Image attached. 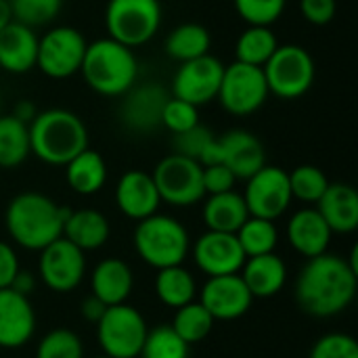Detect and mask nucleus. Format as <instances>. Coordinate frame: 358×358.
Here are the masks:
<instances>
[{"mask_svg": "<svg viewBox=\"0 0 358 358\" xmlns=\"http://www.w3.org/2000/svg\"><path fill=\"white\" fill-rule=\"evenodd\" d=\"M201 218H203V224L208 227V231L235 235L239 231V227L250 218V212L243 201V195L233 189L227 193L208 195V199L203 201Z\"/></svg>", "mask_w": 358, "mask_h": 358, "instance_id": "27", "label": "nucleus"}, {"mask_svg": "<svg viewBox=\"0 0 358 358\" xmlns=\"http://www.w3.org/2000/svg\"><path fill=\"white\" fill-rule=\"evenodd\" d=\"M331 237L334 233L323 216L317 212V208L298 210L287 222V241L306 260L325 254L329 250Z\"/></svg>", "mask_w": 358, "mask_h": 358, "instance_id": "21", "label": "nucleus"}, {"mask_svg": "<svg viewBox=\"0 0 358 358\" xmlns=\"http://www.w3.org/2000/svg\"><path fill=\"white\" fill-rule=\"evenodd\" d=\"M10 289H15L17 294H21V296H31V292L36 289V277L29 273V271H19L17 273V277L13 279V283H10Z\"/></svg>", "mask_w": 358, "mask_h": 358, "instance_id": "46", "label": "nucleus"}, {"mask_svg": "<svg viewBox=\"0 0 358 358\" xmlns=\"http://www.w3.org/2000/svg\"><path fill=\"white\" fill-rule=\"evenodd\" d=\"M197 124H199V107L170 94L162 111V126L168 128L172 134H180Z\"/></svg>", "mask_w": 358, "mask_h": 358, "instance_id": "41", "label": "nucleus"}, {"mask_svg": "<svg viewBox=\"0 0 358 358\" xmlns=\"http://www.w3.org/2000/svg\"><path fill=\"white\" fill-rule=\"evenodd\" d=\"M94 358H111V357H107V355H101V357H94Z\"/></svg>", "mask_w": 358, "mask_h": 358, "instance_id": "50", "label": "nucleus"}, {"mask_svg": "<svg viewBox=\"0 0 358 358\" xmlns=\"http://www.w3.org/2000/svg\"><path fill=\"white\" fill-rule=\"evenodd\" d=\"M80 73L96 94L122 96L138 80V61L134 48L107 36L86 44Z\"/></svg>", "mask_w": 358, "mask_h": 358, "instance_id": "4", "label": "nucleus"}, {"mask_svg": "<svg viewBox=\"0 0 358 358\" xmlns=\"http://www.w3.org/2000/svg\"><path fill=\"white\" fill-rule=\"evenodd\" d=\"M65 168V180L78 195H94L107 182V164L94 149H84Z\"/></svg>", "mask_w": 358, "mask_h": 358, "instance_id": "28", "label": "nucleus"}, {"mask_svg": "<svg viewBox=\"0 0 358 358\" xmlns=\"http://www.w3.org/2000/svg\"><path fill=\"white\" fill-rule=\"evenodd\" d=\"M132 243L138 258L155 271L185 264L191 252V239L185 224L159 212L136 222Z\"/></svg>", "mask_w": 358, "mask_h": 358, "instance_id": "5", "label": "nucleus"}, {"mask_svg": "<svg viewBox=\"0 0 358 358\" xmlns=\"http://www.w3.org/2000/svg\"><path fill=\"white\" fill-rule=\"evenodd\" d=\"M155 296L164 306L176 310L197 298L195 277L182 264L159 268L155 277Z\"/></svg>", "mask_w": 358, "mask_h": 358, "instance_id": "31", "label": "nucleus"}, {"mask_svg": "<svg viewBox=\"0 0 358 358\" xmlns=\"http://www.w3.org/2000/svg\"><path fill=\"white\" fill-rule=\"evenodd\" d=\"M338 10L336 0H300L302 17L313 25H327L334 21Z\"/></svg>", "mask_w": 358, "mask_h": 358, "instance_id": "44", "label": "nucleus"}, {"mask_svg": "<svg viewBox=\"0 0 358 358\" xmlns=\"http://www.w3.org/2000/svg\"><path fill=\"white\" fill-rule=\"evenodd\" d=\"M19 271H21V266H19L17 252L13 250L10 243L0 241V289L10 287V283Z\"/></svg>", "mask_w": 358, "mask_h": 358, "instance_id": "45", "label": "nucleus"}, {"mask_svg": "<svg viewBox=\"0 0 358 358\" xmlns=\"http://www.w3.org/2000/svg\"><path fill=\"white\" fill-rule=\"evenodd\" d=\"M191 346L172 329V325H159L147 331L138 358H189Z\"/></svg>", "mask_w": 358, "mask_h": 358, "instance_id": "36", "label": "nucleus"}, {"mask_svg": "<svg viewBox=\"0 0 358 358\" xmlns=\"http://www.w3.org/2000/svg\"><path fill=\"white\" fill-rule=\"evenodd\" d=\"M315 208L334 235H350L358 229V193L352 185L329 182Z\"/></svg>", "mask_w": 358, "mask_h": 358, "instance_id": "22", "label": "nucleus"}, {"mask_svg": "<svg viewBox=\"0 0 358 358\" xmlns=\"http://www.w3.org/2000/svg\"><path fill=\"white\" fill-rule=\"evenodd\" d=\"M86 44L88 42L80 29L57 25L38 38L36 67L52 80H67L80 73Z\"/></svg>", "mask_w": 358, "mask_h": 358, "instance_id": "10", "label": "nucleus"}, {"mask_svg": "<svg viewBox=\"0 0 358 358\" xmlns=\"http://www.w3.org/2000/svg\"><path fill=\"white\" fill-rule=\"evenodd\" d=\"M277 46L279 40L271 27L248 25V29L241 31V36L235 42V61L254 67H264V63L273 57Z\"/></svg>", "mask_w": 358, "mask_h": 358, "instance_id": "33", "label": "nucleus"}, {"mask_svg": "<svg viewBox=\"0 0 358 358\" xmlns=\"http://www.w3.org/2000/svg\"><path fill=\"white\" fill-rule=\"evenodd\" d=\"M174 153L197 162L201 168L222 164L220 138L214 136V132L201 124H197L191 130H185L180 134H174Z\"/></svg>", "mask_w": 358, "mask_h": 358, "instance_id": "30", "label": "nucleus"}, {"mask_svg": "<svg viewBox=\"0 0 358 358\" xmlns=\"http://www.w3.org/2000/svg\"><path fill=\"white\" fill-rule=\"evenodd\" d=\"M268 94L271 92L262 67L233 61L231 65L224 67L216 99L220 101L224 111L243 117L258 111L266 103Z\"/></svg>", "mask_w": 358, "mask_h": 358, "instance_id": "11", "label": "nucleus"}, {"mask_svg": "<svg viewBox=\"0 0 358 358\" xmlns=\"http://www.w3.org/2000/svg\"><path fill=\"white\" fill-rule=\"evenodd\" d=\"M31 155L29 128L15 115L0 113V168L10 170L21 166Z\"/></svg>", "mask_w": 358, "mask_h": 358, "instance_id": "32", "label": "nucleus"}, {"mask_svg": "<svg viewBox=\"0 0 358 358\" xmlns=\"http://www.w3.org/2000/svg\"><path fill=\"white\" fill-rule=\"evenodd\" d=\"M134 287L132 268L120 258L101 260L90 273V289L92 296L99 298L105 306L124 304Z\"/></svg>", "mask_w": 358, "mask_h": 358, "instance_id": "25", "label": "nucleus"}, {"mask_svg": "<svg viewBox=\"0 0 358 358\" xmlns=\"http://www.w3.org/2000/svg\"><path fill=\"white\" fill-rule=\"evenodd\" d=\"M268 92L294 101L304 96L315 82V59L300 44H279L273 57L262 67Z\"/></svg>", "mask_w": 358, "mask_h": 358, "instance_id": "6", "label": "nucleus"}, {"mask_svg": "<svg viewBox=\"0 0 358 358\" xmlns=\"http://www.w3.org/2000/svg\"><path fill=\"white\" fill-rule=\"evenodd\" d=\"M29 149L48 166H65L88 149V128L69 109H44L27 124Z\"/></svg>", "mask_w": 358, "mask_h": 358, "instance_id": "3", "label": "nucleus"}, {"mask_svg": "<svg viewBox=\"0 0 358 358\" xmlns=\"http://www.w3.org/2000/svg\"><path fill=\"white\" fill-rule=\"evenodd\" d=\"M329 187V178L327 174L313 166V164H302L298 168H294L289 172V189H292V197L302 201V203H317L321 199V195L325 193V189Z\"/></svg>", "mask_w": 358, "mask_h": 358, "instance_id": "37", "label": "nucleus"}, {"mask_svg": "<svg viewBox=\"0 0 358 358\" xmlns=\"http://www.w3.org/2000/svg\"><path fill=\"white\" fill-rule=\"evenodd\" d=\"M115 206L130 220H145L153 216L159 206V193L153 182V176L143 170H128L120 176L115 185Z\"/></svg>", "mask_w": 358, "mask_h": 358, "instance_id": "18", "label": "nucleus"}, {"mask_svg": "<svg viewBox=\"0 0 358 358\" xmlns=\"http://www.w3.org/2000/svg\"><path fill=\"white\" fill-rule=\"evenodd\" d=\"M357 289L358 275L346 258L329 252L308 258L294 285L298 306L317 319H331L348 310Z\"/></svg>", "mask_w": 358, "mask_h": 358, "instance_id": "1", "label": "nucleus"}, {"mask_svg": "<svg viewBox=\"0 0 358 358\" xmlns=\"http://www.w3.org/2000/svg\"><path fill=\"white\" fill-rule=\"evenodd\" d=\"M13 21V13H10V4L8 0H0V29L6 27Z\"/></svg>", "mask_w": 358, "mask_h": 358, "instance_id": "49", "label": "nucleus"}, {"mask_svg": "<svg viewBox=\"0 0 358 358\" xmlns=\"http://www.w3.org/2000/svg\"><path fill=\"white\" fill-rule=\"evenodd\" d=\"M243 201L248 206L250 216L277 220L292 206V189H289V172L279 166H262L256 174L245 180Z\"/></svg>", "mask_w": 358, "mask_h": 358, "instance_id": "12", "label": "nucleus"}, {"mask_svg": "<svg viewBox=\"0 0 358 358\" xmlns=\"http://www.w3.org/2000/svg\"><path fill=\"white\" fill-rule=\"evenodd\" d=\"M36 334V310L27 296L6 287L0 289V348L25 346Z\"/></svg>", "mask_w": 358, "mask_h": 358, "instance_id": "19", "label": "nucleus"}, {"mask_svg": "<svg viewBox=\"0 0 358 358\" xmlns=\"http://www.w3.org/2000/svg\"><path fill=\"white\" fill-rule=\"evenodd\" d=\"M38 36L31 27L10 21L0 29V69L8 73H27L36 67Z\"/></svg>", "mask_w": 358, "mask_h": 358, "instance_id": "24", "label": "nucleus"}, {"mask_svg": "<svg viewBox=\"0 0 358 358\" xmlns=\"http://www.w3.org/2000/svg\"><path fill=\"white\" fill-rule=\"evenodd\" d=\"M224 73V65L214 55H203L191 61L180 63L172 78L170 94L187 101L195 107H201L206 103H212L218 94L220 80Z\"/></svg>", "mask_w": 358, "mask_h": 358, "instance_id": "14", "label": "nucleus"}, {"mask_svg": "<svg viewBox=\"0 0 358 358\" xmlns=\"http://www.w3.org/2000/svg\"><path fill=\"white\" fill-rule=\"evenodd\" d=\"M201 180H203V191L206 195H216V193H227L235 189V174L224 166V164H214V166H206L201 172Z\"/></svg>", "mask_w": 358, "mask_h": 358, "instance_id": "43", "label": "nucleus"}, {"mask_svg": "<svg viewBox=\"0 0 358 358\" xmlns=\"http://www.w3.org/2000/svg\"><path fill=\"white\" fill-rule=\"evenodd\" d=\"M308 358H358V344L348 334H325L313 344Z\"/></svg>", "mask_w": 358, "mask_h": 358, "instance_id": "42", "label": "nucleus"}, {"mask_svg": "<svg viewBox=\"0 0 358 358\" xmlns=\"http://www.w3.org/2000/svg\"><path fill=\"white\" fill-rule=\"evenodd\" d=\"M36 358H84V344L71 329H52L40 340Z\"/></svg>", "mask_w": 358, "mask_h": 358, "instance_id": "39", "label": "nucleus"}, {"mask_svg": "<svg viewBox=\"0 0 358 358\" xmlns=\"http://www.w3.org/2000/svg\"><path fill=\"white\" fill-rule=\"evenodd\" d=\"M111 235L109 220L103 212L92 208L82 210H69L63 220V233L67 241H71L82 252H94L101 250Z\"/></svg>", "mask_w": 358, "mask_h": 358, "instance_id": "26", "label": "nucleus"}, {"mask_svg": "<svg viewBox=\"0 0 358 358\" xmlns=\"http://www.w3.org/2000/svg\"><path fill=\"white\" fill-rule=\"evenodd\" d=\"M38 277L50 292H73L86 277V252L76 248L65 237L55 239L40 250Z\"/></svg>", "mask_w": 358, "mask_h": 358, "instance_id": "13", "label": "nucleus"}, {"mask_svg": "<svg viewBox=\"0 0 358 358\" xmlns=\"http://www.w3.org/2000/svg\"><path fill=\"white\" fill-rule=\"evenodd\" d=\"M96 325V342L103 355L111 358H138L145 338H147V321L130 304L107 306Z\"/></svg>", "mask_w": 358, "mask_h": 358, "instance_id": "8", "label": "nucleus"}, {"mask_svg": "<svg viewBox=\"0 0 358 358\" xmlns=\"http://www.w3.org/2000/svg\"><path fill=\"white\" fill-rule=\"evenodd\" d=\"M69 208L55 203L48 195L25 191L15 195L4 212V224L10 239L29 252H40L61 237L63 220Z\"/></svg>", "mask_w": 358, "mask_h": 358, "instance_id": "2", "label": "nucleus"}, {"mask_svg": "<svg viewBox=\"0 0 358 358\" xmlns=\"http://www.w3.org/2000/svg\"><path fill=\"white\" fill-rule=\"evenodd\" d=\"M201 172L203 168L197 162L178 153H170L155 166L151 176L164 203L189 208L206 197Z\"/></svg>", "mask_w": 358, "mask_h": 358, "instance_id": "9", "label": "nucleus"}, {"mask_svg": "<svg viewBox=\"0 0 358 358\" xmlns=\"http://www.w3.org/2000/svg\"><path fill=\"white\" fill-rule=\"evenodd\" d=\"M10 115H15L17 120H21V122H25V124H29L36 115H38V109H36V105L29 101V99H23V101H19L17 105H15V109H13V113Z\"/></svg>", "mask_w": 358, "mask_h": 358, "instance_id": "48", "label": "nucleus"}, {"mask_svg": "<svg viewBox=\"0 0 358 358\" xmlns=\"http://www.w3.org/2000/svg\"><path fill=\"white\" fill-rule=\"evenodd\" d=\"M210 46H212L210 29L201 23H180L168 34L164 42L166 55L178 63L208 55Z\"/></svg>", "mask_w": 358, "mask_h": 358, "instance_id": "29", "label": "nucleus"}, {"mask_svg": "<svg viewBox=\"0 0 358 358\" xmlns=\"http://www.w3.org/2000/svg\"><path fill=\"white\" fill-rule=\"evenodd\" d=\"M214 323L216 321L201 306V302L193 300V302H189V304H185V306L174 310V319H172L170 325L189 346H193V344L203 342L212 334Z\"/></svg>", "mask_w": 358, "mask_h": 358, "instance_id": "35", "label": "nucleus"}, {"mask_svg": "<svg viewBox=\"0 0 358 358\" xmlns=\"http://www.w3.org/2000/svg\"><path fill=\"white\" fill-rule=\"evenodd\" d=\"M235 237H237L245 258L273 254L277 250V243H279V231L275 227V220L256 218V216H250L239 227Z\"/></svg>", "mask_w": 358, "mask_h": 358, "instance_id": "34", "label": "nucleus"}, {"mask_svg": "<svg viewBox=\"0 0 358 358\" xmlns=\"http://www.w3.org/2000/svg\"><path fill=\"white\" fill-rule=\"evenodd\" d=\"M218 138L222 149V164L235 174L237 180H248L262 166H266L264 145L256 134L237 128Z\"/></svg>", "mask_w": 358, "mask_h": 358, "instance_id": "20", "label": "nucleus"}, {"mask_svg": "<svg viewBox=\"0 0 358 358\" xmlns=\"http://www.w3.org/2000/svg\"><path fill=\"white\" fill-rule=\"evenodd\" d=\"M239 275L254 300L275 298L287 283V266L283 258L277 256L275 252L245 258Z\"/></svg>", "mask_w": 358, "mask_h": 358, "instance_id": "23", "label": "nucleus"}, {"mask_svg": "<svg viewBox=\"0 0 358 358\" xmlns=\"http://www.w3.org/2000/svg\"><path fill=\"white\" fill-rule=\"evenodd\" d=\"M0 113H2V111H0Z\"/></svg>", "mask_w": 358, "mask_h": 358, "instance_id": "51", "label": "nucleus"}, {"mask_svg": "<svg viewBox=\"0 0 358 358\" xmlns=\"http://www.w3.org/2000/svg\"><path fill=\"white\" fill-rule=\"evenodd\" d=\"M197 294H199L201 306L212 315L214 321L241 319L252 308V302H254L239 273L222 275V277H208V281Z\"/></svg>", "mask_w": 358, "mask_h": 358, "instance_id": "16", "label": "nucleus"}, {"mask_svg": "<svg viewBox=\"0 0 358 358\" xmlns=\"http://www.w3.org/2000/svg\"><path fill=\"white\" fill-rule=\"evenodd\" d=\"M170 92L157 82H136L122 94L120 120L132 132H153L162 126V111Z\"/></svg>", "mask_w": 358, "mask_h": 358, "instance_id": "15", "label": "nucleus"}, {"mask_svg": "<svg viewBox=\"0 0 358 358\" xmlns=\"http://www.w3.org/2000/svg\"><path fill=\"white\" fill-rule=\"evenodd\" d=\"M105 310H107V306H105L99 298H94L92 294L82 302V317H84L86 321H90V323H96V321L103 317Z\"/></svg>", "mask_w": 358, "mask_h": 358, "instance_id": "47", "label": "nucleus"}, {"mask_svg": "<svg viewBox=\"0 0 358 358\" xmlns=\"http://www.w3.org/2000/svg\"><path fill=\"white\" fill-rule=\"evenodd\" d=\"M191 254L197 268L208 277L235 275L245 262V254L233 233L206 231L191 245Z\"/></svg>", "mask_w": 358, "mask_h": 358, "instance_id": "17", "label": "nucleus"}, {"mask_svg": "<svg viewBox=\"0 0 358 358\" xmlns=\"http://www.w3.org/2000/svg\"><path fill=\"white\" fill-rule=\"evenodd\" d=\"M13 21L27 27H42L57 19L63 8V0H8Z\"/></svg>", "mask_w": 358, "mask_h": 358, "instance_id": "38", "label": "nucleus"}, {"mask_svg": "<svg viewBox=\"0 0 358 358\" xmlns=\"http://www.w3.org/2000/svg\"><path fill=\"white\" fill-rule=\"evenodd\" d=\"M237 15L248 25H264L271 27L277 23L285 10L287 0H233Z\"/></svg>", "mask_w": 358, "mask_h": 358, "instance_id": "40", "label": "nucleus"}, {"mask_svg": "<svg viewBox=\"0 0 358 358\" xmlns=\"http://www.w3.org/2000/svg\"><path fill=\"white\" fill-rule=\"evenodd\" d=\"M162 25L159 0H109L105 6V27L109 38L128 48L147 44Z\"/></svg>", "mask_w": 358, "mask_h": 358, "instance_id": "7", "label": "nucleus"}]
</instances>
